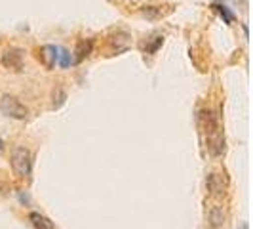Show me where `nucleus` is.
<instances>
[{"label": "nucleus", "mask_w": 253, "mask_h": 229, "mask_svg": "<svg viewBox=\"0 0 253 229\" xmlns=\"http://www.w3.org/2000/svg\"><path fill=\"white\" fill-rule=\"evenodd\" d=\"M198 122L202 128V134L208 138V149L211 155H223L225 151V136L221 130V122H219V114L213 109H202L198 113Z\"/></svg>", "instance_id": "1"}, {"label": "nucleus", "mask_w": 253, "mask_h": 229, "mask_svg": "<svg viewBox=\"0 0 253 229\" xmlns=\"http://www.w3.org/2000/svg\"><path fill=\"white\" fill-rule=\"evenodd\" d=\"M12 170L19 179H29L33 174V155L31 151L19 145L12 151Z\"/></svg>", "instance_id": "2"}, {"label": "nucleus", "mask_w": 253, "mask_h": 229, "mask_svg": "<svg viewBox=\"0 0 253 229\" xmlns=\"http://www.w3.org/2000/svg\"><path fill=\"white\" fill-rule=\"evenodd\" d=\"M0 113L10 116V118H17V120H25L29 116V109H27L23 103L19 102L17 98L13 96H2L0 98Z\"/></svg>", "instance_id": "3"}, {"label": "nucleus", "mask_w": 253, "mask_h": 229, "mask_svg": "<svg viewBox=\"0 0 253 229\" xmlns=\"http://www.w3.org/2000/svg\"><path fill=\"white\" fill-rule=\"evenodd\" d=\"M0 63L4 65L8 71L19 73L23 69V63H25V52L21 50V48H8L2 54Z\"/></svg>", "instance_id": "4"}, {"label": "nucleus", "mask_w": 253, "mask_h": 229, "mask_svg": "<svg viewBox=\"0 0 253 229\" xmlns=\"http://www.w3.org/2000/svg\"><path fill=\"white\" fill-rule=\"evenodd\" d=\"M57 56H59V48H55V46H51V44H46V46H42V48H38L37 50V57L40 65L44 67V69H55V65H57Z\"/></svg>", "instance_id": "5"}, {"label": "nucleus", "mask_w": 253, "mask_h": 229, "mask_svg": "<svg viewBox=\"0 0 253 229\" xmlns=\"http://www.w3.org/2000/svg\"><path fill=\"white\" fill-rule=\"evenodd\" d=\"M206 185H208L210 195H211V197H217V199L225 197V193H227V191H225L227 187H225L223 176H219V174H210L208 179H206Z\"/></svg>", "instance_id": "6"}, {"label": "nucleus", "mask_w": 253, "mask_h": 229, "mask_svg": "<svg viewBox=\"0 0 253 229\" xmlns=\"http://www.w3.org/2000/svg\"><path fill=\"white\" fill-rule=\"evenodd\" d=\"M93 50V40L91 38H82V40H78L76 42V50H75V63H82L86 57H88L89 54Z\"/></svg>", "instance_id": "7"}, {"label": "nucleus", "mask_w": 253, "mask_h": 229, "mask_svg": "<svg viewBox=\"0 0 253 229\" xmlns=\"http://www.w3.org/2000/svg\"><path fill=\"white\" fill-rule=\"evenodd\" d=\"M211 8L223 17V21H225L227 25H232V23L236 21V15L228 10V6L223 2V0H213V2H211Z\"/></svg>", "instance_id": "8"}, {"label": "nucleus", "mask_w": 253, "mask_h": 229, "mask_svg": "<svg viewBox=\"0 0 253 229\" xmlns=\"http://www.w3.org/2000/svg\"><path fill=\"white\" fill-rule=\"evenodd\" d=\"M29 222L33 224L35 229H55V226H53V222H51L50 218L40 214V212H31L29 214Z\"/></svg>", "instance_id": "9"}, {"label": "nucleus", "mask_w": 253, "mask_h": 229, "mask_svg": "<svg viewBox=\"0 0 253 229\" xmlns=\"http://www.w3.org/2000/svg\"><path fill=\"white\" fill-rule=\"evenodd\" d=\"M210 226L213 229H219L225 226V210H223V206L215 204V206L210 210Z\"/></svg>", "instance_id": "10"}, {"label": "nucleus", "mask_w": 253, "mask_h": 229, "mask_svg": "<svg viewBox=\"0 0 253 229\" xmlns=\"http://www.w3.org/2000/svg\"><path fill=\"white\" fill-rule=\"evenodd\" d=\"M164 44V37L162 35H152V37H149L147 40H145V44H143V52L145 54H149V56H152V54H156L158 52V48Z\"/></svg>", "instance_id": "11"}, {"label": "nucleus", "mask_w": 253, "mask_h": 229, "mask_svg": "<svg viewBox=\"0 0 253 229\" xmlns=\"http://www.w3.org/2000/svg\"><path fill=\"white\" fill-rule=\"evenodd\" d=\"M166 13H169V12H164V10H162V6H145V10H143V15H145V17H149V19L164 17Z\"/></svg>", "instance_id": "12"}, {"label": "nucleus", "mask_w": 253, "mask_h": 229, "mask_svg": "<svg viewBox=\"0 0 253 229\" xmlns=\"http://www.w3.org/2000/svg\"><path fill=\"white\" fill-rule=\"evenodd\" d=\"M65 100H67V92H65L63 88H55L53 90V109H59L61 105L65 103Z\"/></svg>", "instance_id": "13"}, {"label": "nucleus", "mask_w": 253, "mask_h": 229, "mask_svg": "<svg viewBox=\"0 0 253 229\" xmlns=\"http://www.w3.org/2000/svg\"><path fill=\"white\" fill-rule=\"evenodd\" d=\"M57 63L61 65L63 69H67L69 65L73 63V57H71V54H69V50H65V48H59V56H57Z\"/></svg>", "instance_id": "14"}, {"label": "nucleus", "mask_w": 253, "mask_h": 229, "mask_svg": "<svg viewBox=\"0 0 253 229\" xmlns=\"http://www.w3.org/2000/svg\"><path fill=\"white\" fill-rule=\"evenodd\" d=\"M4 151V140H2V138H0V153Z\"/></svg>", "instance_id": "15"}, {"label": "nucleus", "mask_w": 253, "mask_h": 229, "mask_svg": "<svg viewBox=\"0 0 253 229\" xmlns=\"http://www.w3.org/2000/svg\"><path fill=\"white\" fill-rule=\"evenodd\" d=\"M240 229H248V226H242V228Z\"/></svg>", "instance_id": "16"}]
</instances>
